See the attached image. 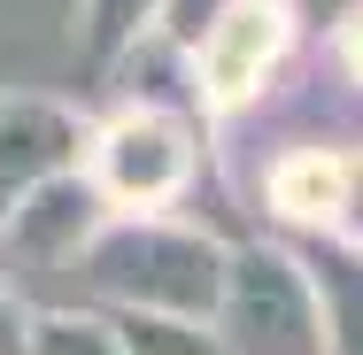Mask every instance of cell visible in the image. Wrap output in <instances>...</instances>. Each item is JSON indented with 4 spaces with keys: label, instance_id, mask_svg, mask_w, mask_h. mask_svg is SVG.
I'll return each instance as SVG.
<instances>
[{
    "label": "cell",
    "instance_id": "1",
    "mask_svg": "<svg viewBox=\"0 0 363 355\" xmlns=\"http://www.w3.org/2000/svg\"><path fill=\"white\" fill-rule=\"evenodd\" d=\"M279 47H286V16L271 0H232L201 39V93L217 108H240L263 85V70L279 62Z\"/></svg>",
    "mask_w": 363,
    "mask_h": 355
},
{
    "label": "cell",
    "instance_id": "2",
    "mask_svg": "<svg viewBox=\"0 0 363 355\" xmlns=\"http://www.w3.org/2000/svg\"><path fill=\"white\" fill-rule=\"evenodd\" d=\"M101 178H108V193H124V201H170V193L186 186V140H178V124L124 116V124L101 140Z\"/></svg>",
    "mask_w": 363,
    "mask_h": 355
},
{
    "label": "cell",
    "instance_id": "3",
    "mask_svg": "<svg viewBox=\"0 0 363 355\" xmlns=\"http://www.w3.org/2000/svg\"><path fill=\"white\" fill-rule=\"evenodd\" d=\"M70 154V124L62 116H47V108H0V209H8V193H23L47 162H62Z\"/></svg>",
    "mask_w": 363,
    "mask_h": 355
},
{
    "label": "cell",
    "instance_id": "4",
    "mask_svg": "<svg viewBox=\"0 0 363 355\" xmlns=\"http://www.w3.org/2000/svg\"><path fill=\"white\" fill-rule=\"evenodd\" d=\"M340 193H348V162L340 154H286L279 178H271V201L286 216H301V224L340 216Z\"/></svg>",
    "mask_w": 363,
    "mask_h": 355
},
{
    "label": "cell",
    "instance_id": "5",
    "mask_svg": "<svg viewBox=\"0 0 363 355\" xmlns=\"http://www.w3.org/2000/svg\"><path fill=\"white\" fill-rule=\"evenodd\" d=\"M31 355H116V340H108L101 325H70V317H55V325H39Z\"/></svg>",
    "mask_w": 363,
    "mask_h": 355
},
{
    "label": "cell",
    "instance_id": "6",
    "mask_svg": "<svg viewBox=\"0 0 363 355\" xmlns=\"http://www.w3.org/2000/svg\"><path fill=\"white\" fill-rule=\"evenodd\" d=\"M0 355H23V325H16V309H8V293H0Z\"/></svg>",
    "mask_w": 363,
    "mask_h": 355
},
{
    "label": "cell",
    "instance_id": "7",
    "mask_svg": "<svg viewBox=\"0 0 363 355\" xmlns=\"http://www.w3.org/2000/svg\"><path fill=\"white\" fill-rule=\"evenodd\" d=\"M340 209H363V162H348V193H340ZM356 232H363V216H356Z\"/></svg>",
    "mask_w": 363,
    "mask_h": 355
},
{
    "label": "cell",
    "instance_id": "8",
    "mask_svg": "<svg viewBox=\"0 0 363 355\" xmlns=\"http://www.w3.org/2000/svg\"><path fill=\"white\" fill-rule=\"evenodd\" d=\"M348 70L363 77V16H356V23H348Z\"/></svg>",
    "mask_w": 363,
    "mask_h": 355
}]
</instances>
